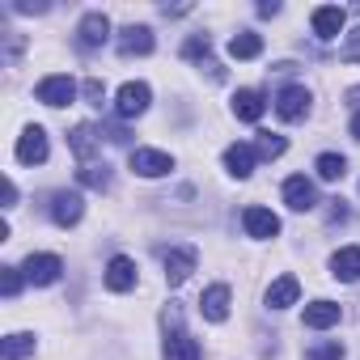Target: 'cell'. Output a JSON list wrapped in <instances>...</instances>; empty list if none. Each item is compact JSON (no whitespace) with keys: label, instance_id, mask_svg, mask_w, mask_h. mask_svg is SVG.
<instances>
[{"label":"cell","instance_id":"8","mask_svg":"<svg viewBox=\"0 0 360 360\" xmlns=\"http://www.w3.org/2000/svg\"><path fill=\"white\" fill-rule=\"evenodd\" d=\"M13 153H18L22 165H43L47 153H51V148H47V131H43V127H26V131L18 136V148H13Z\"/></svg>","mask_w":360,"mask_h":360},{"label":"cell","instance_id":"36","mask_svg":"<svg viewBox=\"0 0 360 360\" xmlns=\"http://www.w3.org/2000/svg\"><path fill=\"white\" fill-rule=\"evenodd\" d=\"M347 102H352V106H360V89H347Z\"/></svg>","mask_w":360,"mask_h":360},{"label":"cell","instance_id":"5","mask_svg":"<svg viewBox=\"0 0 360 360\" xmlns=\"http://www.w3.org/2000/svg\"><path fill=\"white\" fill-rule=\"evenodd\" d=\"M309 89L305 85H284L280 94H276V115L284 119V123H297V119H305L309 115Z\"/></svg>","mask_w":360,"mask_h":360},{"label":"cell","instance_id":"3","mask_svg":"<svg viewBox=\"0 0 360 360\" xmlns=\"http://www.w3.org/2000/svg\"><path fill=\"white\" fill-rule=\"evenodd\" d=\"M34 98H39L43 106H72V98H77V81L64 77V72H51V77L39 81Z\"/></svg>","mask_w":360,"mask_h":360},{"label":"cell","instance_id":"15","mask_svg":"<svg viewBox=\"0 0 360 360\" xmlns=\"http://www.w3.org/2000/svg\"><path fill=\"white\" fill-rule=\"evenodd\" d=\"M229 284H212V288H204V297H200V314L208 318V322H225L229 318Z\"/></svg>","mask_w":360,"mask_h":360},{"label":"cell","instance_id":"22","mask_svg":"<svg viewBox=\"0 0 360 360\" xmlns=\"http://www.w3.org/2000/svg\"><path fill=\"white\" fill-rule=\"evenodd\" d=\"M297 297H301L297 276H280V280L267 288V305H271V309H288V305H297Z\"/></svg>","mask_w":360,"mask_h":360},{"label":"cell","instance_id":"34","mask_svg":"<svg viewBox=\"0 0 360 360\" xmlns=\"http://www.w3.org/2000/svg\"><path fill=\"white\" fill-rule=\"evenodd\" d=\"M276 13H280L276 0H263V5H259V18H276Z\"/></svg>","mask_w":360,"mask_h":360},{"label":"cell","instance_id":"10","mask_svg":"<svg viewBox=\"0 0 360 360\" xmlns=\"http://www.w3.org/2000/svg\"><path fill=\"white\" fill-rule=\"evenodd\" d=\"M106 39H110V18H106V13H98V9H94V13H85V18H81V26H77V43H81L85 51H94V47H102Z\"/></svg>","mask_w":360,"mask_h":360},{"label":"cell","instance_id":"35","mask_svg":"<svg viewBox=\"0 0 360 360\" xmlns=\"http://www.w3.org/2000/svg\"><path fill=\"white\" fill-rule=\"evenodd\" d=\"M352 136H356V140H360V110H356V115H352Z\"/></svg>","mask_w":360,"mask_h":360},{"label":"cell","instance_id":"24","mask_svg":"<svg viewBox=\"0 0 360 360\" xmlns=\"http://www.w3.org/2000/svg\"><path fill=\"white\" fill-rule=\"evenodd\" d=\"M229 56H233V60H255V56H263V39H259L255 30H238V34L229 39Z\"/></svg>","mask_w":360,"mask_h":360},{"label":"cell","instance_id":"21","mask_svg":"<svg viewBox=\"0 0 360 360\" xmlns=\"http://www.w3.org/2000/svg\"><path fill=\"white\" fill-rule=\"evenodd\" d=\"M255 161H259V153H255L250 144H229V148H225V169H229L233 178H250V174H255Z\"/></svg>","mask_w":360,"mask_h":360},{"label":"cell","instance_id":"17","mask_svg":"<svg viewBox=\"0 0 360 360\" xmlns=\"http://www.w3.org/2000/svg\"><path fill=\"white\" fill-rule=\"evenodd\" d=\"M153 51V30L148 26H123L119 30V56H148Z\"/></svg>","mask_w":360,"mask_h":360},{"label":"cell","instance_id":"4","mask_svg":"<svg viewBox=\"0 0 360 360\" xmlns=\"http://www.w3.org/2000/svg\"><path fill=\"white\" fill-rule=\"evenodd\" d=\"M148 102H153V89H148L144 81H127V85L119 89V98H115V115H119V119H140V115L148 110Z\"/></svg>","mask_w":360,"mask_h":360},{"label":"cell","instance_id":"29","mask_svg":"<svg viewBox=\"0 0 360 360\" xmlns=\"http://www.w3.org/2000/svg\"><path fill=\"white\" fill-rule=\"evenodd\" d=\"M305 360H343V343H339V339L314 343V347H305Z\"/></svg>","mask_w":360,"mask_h":360},{"label":"cell","instance_id":"1","mask_svg":"<svg viewBox=\"0 0 360 360\" xmlns=\"http://www.w3.org/2000/svg\"><path fill=\"white\" fill-rule=\"evenodd\" d=\"M161 356L165 360H200L204 356L200 343L183 330V309H178V305L165 309V343H161Z\"/></svg>","mask_w":360,"mask_h":360},{"label":"cell","instance_id":"13","mask_svg":"<svg viewBox=\"0 0 360 360\" xmlns=\"http://www.w3.org/2000/svg\"><path fill=\"white\" fill-rule=\"evenodd\" d=\"M284 204L292 208V212H309L314 204H318V191H314V183L305 174H292L288 183H284Z\"/></svg>","mask_w":360,"mask_h":360},{"label":"cell","instance_id":"23","mask_svg":"<svg viewBox=\"0 0 360 360\" xmlns=\"http://www.w3.org/2000/svg\"><path fill=\"white\" fill-rule=\"evenodd\" d=\"M339 322V305L335 301H314V305H305V326L309 330H326V326H335Z\"/></svg>","mask_w":360,"mask_h":360},{"label":"cell","instance_id":"12","mask_svg":"<svg viewBox=\"0 0 360 360\" xmlns=\"http://www.w3.org/2000/svg\"><path fill=\"white\" fill-rule=\"evenodd\" d=\"M136 276H140L136 263H131L127 255H115V259L106 263V276H102V280H106L110 292H131V288H136Z\"/></svg>","mask_w":360,"mask_h":360},{"label":"cell","instance_id":"2","mask_svg":"<svg viewBox=\"0 0 360 360\" xmlns=\"http://www.w3.org/2000/svg\"><path fill=\"white\" fill-rule=\"evenodd\" d=\"M161 263H165V284L178 288V284H183V280L195 271L200 255H195V246H169V250L161 255Z\"/></svg>","mask_w":360,"mask_h":360},{"label":"cell","instance_id":"32","mask_svg":"<svg viewBox=\"0 0 360 360\" xmlns=\"http://www.w3.org/2000/svg\"><path fill=\"white\" fill-rule=\"evenodd\" d=\"M85 98H89L94 106H102V98H106V85H102L98 77H89V81H85Z\"/></svg>","mask_w":360,"mask_h":360},{"label":"cell","instance_id":"28","mask_svg":"<svg viewBox=\"0 0 360 360\" xmlns=\"http://www.w3.org/2000/svg\"><path fill=\"white\" fill-rule=\"evenodd\" d=\"M284 148H288V140H284V136H276V131H259V144H255V153H259L263 161H276V157H284Z\"/></svg>","mask_w":360,"mask_h":360},{"label":"cell","instance_id":"6","mask_svg":"<svg viewBox=\"0 0 360 360\" xmlns=\"http://www.w3.org/2000/svg\"><path fill=\"white\" fill-rule=\"evenodd\" d=\"M81 217H85L81 191H56V195H51V221H56L60 229H72Z\"/></svg>","mask_w":360,"mask_h":360},{"label":"cell","instance_id":"27","mask_svg":"<svg viewBox=\"0 0 360 360\" xmlns=\"http://www.w3.org/2000/svg\"><path fill=\"white\" fill-rule=\"evenodd\" d=\"M34 352V335H9L5 339V347H0V360H22V356H30Z\"/></svg>","mask_w":360,"mask_h":360},{"label":"cell","instance_id":"9","mask_svg":"<svg viewBox=\"0 0 360 360\" xmlns=\"http://www.w3.org/2000/svg\"><path fill=\"white\" fill-rule=\"evenodd\" d=\"M131 169L140 178H161V174L174 169V157L161 153V148H131Z\"/></svg>","mask_w":360,"mask_h":360},{"label":"cell","instance_id":"7","mask_svg":"<svg viewBox=\"0 0 360 360\" xmlns=\"http://www.w3.org/2000/svg\"><path fill=\"white\" fill-rule=\"evenodd\" d=\"M60 271H64L60 255H30V259L22 263V276H26L30 284H39V288L56 284V280H60Z\"/></svg>","mask_w":360,"mask_h":360},{"label":"cell","instance_id":"14","mask_svg":"<svg viewBox=\"0 0 360 360\" xmlns=\"http://www.w3.org/2000/svg\"><path fill=\"white\" fill-rule=\"evenodd\" d=\"M242 225H246V233L259 238V242H267V238L280 233V217H276L271 208H246V212H242Z\"/></svg>","mask_w":360,"mask_h":360},{"label":"cell","instance_id":"16","mask_svg":"<svg viewBox=\"0 0 360 360\" xmlns=\"http://www.w3.org/2000/svg\"><path fill=\"white\" fill-rule=\"evenodd\" d=\"M330 276L343 280V284H356L360 280V246H343L330 255Z\"/></svg>","mask_w":360,"mask_h":360},{"label":"cell","instance_id":"25","mask_svg":"<svg viewBox=\"0 0 360 360\" xmlns=\"http://www.w3.org/2000/svg\"><path fill=\"white\" fill-rule=\"evenodd\" d=\"M77 178H81V187L106 191V187H110V165H106V161H89V165L77 169Z\"/></svg>","mask_w":360,"mask_h":360},{"label":"cell","instance_id":"20","mask_svg":"<svg viewBox=\"0 0 360 360\" xmlns=\"http://www.w3.org/2000/svg\"><path fill=\"white\" fill-rule=\"evenodd\" d=\"M68 148L77 153V161H81V165H89V161H94V153L102 148V136H98L89 123H81V127H72V136H68Z\"/></svg>","mask_w":360,"mask_h":360},{"label":"cell","instance_id":"31","mask_svg":"<svg viewBox=\"0 0 360 360\" xmlns=\"http://www.w3.org/2000/svg\"><path fill=\"white\" fill-rule=\"evenodd\" d=\"M339 60H347V64H356V60H360V26H356V30L347 34V43L339 47Z\"/></svg>","mask_w":360,"mask_h":360},{"label":"cell","instance_id":"18","mask_svg":"<svg viewBox=\"0 0 360 360\" xmlns=\"http://www.w3.org/2000/svg\"><path fill=\"white\" fill-rule=\"evenodd\" d=\"M183 56H187V60H195L200 68H208V72H212L217 81L225 77V72H221V64L212 60V43H208V34H191V39L183 43Z\"/></svg>","mask_w":360,"mask_h":360},{"label":"cell","instance_id":"19","mask_svg":"<svg viewBox=\"0 0 360 360\" xmlns=\"http://www.w3.org/2000/svg\"><path fill=\"white\" fill-rule=\"evenodd\" d=\"M263 110H267V98H263L259 89H238V94H233V115H238L242 123H259Z\"/></svg>","mask_w":360,"mask_h":360},{"label":"cell","instance_id":"33","mask_svg":"<svg viewBox=\"0 0 360 360\" xmlns=\"http://www.w3.org/2000/svg\"><path fill=\"white\" fill-rule=\"evenodd\" d=\"M18 204V187H13V178H5V208Z\"/></svg>","mask_w":360,"mask_h":360},{"label":"cell","instance_id":"30","mask_svg":"<svg viewBox=\"0 0 360 360\" xmlns=\"http://www.w3.org/2000/svg\"><path fill=\"white\" fill-rule=\"evenodd\" d=\"M22 280H26V276H22V267H0V292H5L9 301L22 292Z\"/></svg>","mask_w":360,"mask_h":360},{"label":"cell","instance_id":"11","mask_svg":"<svg viewBox=\"0 0 360 360\" xmlns=\"http://www.w3.org/2000/svg\"><path fill=\"white\" fill-rule=\"evenodd\" d=\"M309 26H314V34H318L322 43H330L335 34H343V26H347V13H343L339 5H322V9H314Z\"/></svg>","mask_w":360,"mask_h":360},{"label":"cell","instance_id":"26","mask_svg":"<svg viewBox=\"0 0 360 360\" xmlns=\"http://www.w3.org/2000/svg\"><path fill=\"white\" fill-rule=\"evenodd\" d=\"M314 169H318V178H322V183H339V178L347 174V161H343L339 153H322Z\"/></svg>","mask_w":360,"mask_h":360}]
</instances>
